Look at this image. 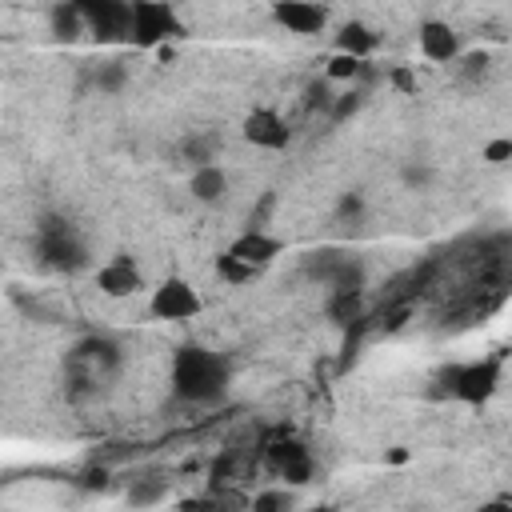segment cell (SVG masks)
Returning a JSON list of instances; mask_svg holds the SVG:
<instances>
[{"label": "cell", "mask_w": 512, "mask_h": 512, "mask_svg": "<svg viewBox=\"0 0 512 512\" xmlns=\"http://www.w3.org/2000/svg\"><path fill=\"white\" fill-rule=\"evenodd\" d=\"M172 396L192 404V408H208V404H220L224 392H228V360L208 348V344H180L176 356H172Z\"/></svg>", "instance_id": "1"}, {"label": "cell", "mask_w": 512, "mask_h": 512, "mask_svg": "<svg viewBox=\"0 0 512 512\" xmlns=\"http://www.w3.org/2000/svg\"><path fill=\"white\" fill-rule=\"evenodd\" d=\"M188 40V20L172 0H128V44L140 52H160Z\"/></svg>", "instance_id": "2"}, {"label": "cell", "mask_w": 512, "mask_h": 512, "mask_svg": "<svg viewBox=\"0 0 512 512\" xmlns=\"http://www.w3.org/2000/svg\"><path fill=\"white\" fill-rule=\"evenodd\" d=\"M36 256L44 268L52 272H76L88 264V248H84V236L60 220V216H48L40 228H36Z\"/></svg>", "instance_id": "3"}, {"label": "cell", "mask_w": 512, "mask_h": 512, "mask_svg": "<svg viewBox=\"0 0 512 512\" xmlns=\"http://www.w3.org/2000/svg\"><path fill=\"white\" fill-rule=\"evenodd\" d=\"M148 312L164 324H188L204 312V296L192 280L184 276H164L148 288Z\"/></svg>", "instance_id": "4"}, {"label": "cell", "mask_w": 512, "mask_h": 512, "mask_svg": "<svg viewBox=\"0 0 512 512\" xmlns=\"http://www.w3.org/2000/svg\"><path fill=\"white\" fill-rule=\"evenodd\" d=\"M240 136H244V144L256 148V152H284V148L292 144V128H288L284 112H280V108H268V104H256V108L244 112Z\"/></svg>", "instance_id": "5"}, {"label": "cell", "mask_w": 512, "mask_h": 512, "mask_svg": "<svg viewBox=\"0 0 512 512\" xmlns=\"http://www.w3.org/2000/svg\"><path fill=\"white\" fill-rule=\"evenodd\" d=\"M120 368V348H116V340H108V336H84L76 348H72V356H68V372L76 376V380H84V384H100L104 376H112Z\"/></svg>", "instance_id": "6"}, {"label": "cell", "mask_w": 512, "mask_h": 512, "mask_svg": "<svg viewBox=\"0 0 512 512\" xmlns=\"http://www.w3.org/2000/svg\"><path fill=\"white\" fill-rule=\"evenodd\" d=\"M280 252H284V240H280L276 232L260 228V224H248V228L236 232V236L228 240V248H224V256H232L236 264H244L252 276L264 272L268 264H276Z\"/></svg>", "instance_id": "7"}, {"label": "cell", "mask_w": 512, "mask_h": 512, "mask_svg": "<svg viewBox=\"0 0 512 512\" xmlns=\"http://www.w3.org/2000/svg\"><path fill=\"white\" fill-rule=\"evenodd\" d=\"M96 292L100 296H108V300H132V296H140L144 288H148V280H144V268L128 256V252H116V256H108L100 268H96Z\"/></svg>", "instance_id": "8"}, {"label": "cell", "mask_w": 512, "mask_h": 512, "mask_svg": "<svg viewBox=\"0 0 512 512\" xmlns=\"http://www.w3.org/2000/svg\"><path fill=\"white\" fill-rule=\"evenodd\" d=\"M84 32L96 36L100 44H120L128 40V0H76Z\"/></svg>", "instance_id": "9"}, {"label": "cell", "mask_w": 512, "mask_h": 512, "mask_svg": "<svg viewBox=\"0 0 512 512\" xmlns=\"http://www.w3.org/2000/svg\"><path fill=\"white\" fill-rule=\"evenodd\" d=\"M500 384V360H476V364H464V368H452L448 376V388L456 400L464 404H484Z\"/></svg>", "instance_id": "10"}, {"label": "cell", "mask_w": 512, "mask_h": 512, "mask_svg": "<svg viewBox=\"0 0 512 512\" xmlns=\"http://www.w3.org/2000/svg\"><path fill=\"white\" fill-rule=\"evenodd\" d=\"M272 24L288 36H320L328 28V8L316 0H272Z\"/></svg>", "instance_id": "11"}, {"label": "cell", "mask_w": 512, "mask_h": 512, "mask_svg": "<svg viewBox=\"0 0 512 512\" xmlns=\"http://www.w3.org/2000/svg\"><path fill=\"white\" fill-rule=\"evenodd\" d=\"M416 52L428 60V64H456V56L464 52L460 48V32L448 24V20H420L416 24Z\"/></svg>", "instance_id": "12"}, {"label": "cell", "mask_w": 512, "mask_h": 512, "mask_svg": "<svg viewBox=\"0 0 512 512\" xmlns=\"http://www.w3.org/2000/svg\"><path fill=\"white\" fill-rule=\"evenodd\" d=\"M228 188H232V180H228L224 164H216V160L192 164V172H188V192H192V200H196V204L216 208V204H224V200H228Z\"/></svg>", "instance_id": "13"}, {"label": "cell", "mask_w": 512, "mask_h": 512, "mask_svg": "<svg viewBox=\"0 0 512 512\" xmlns=\"http://www.w3.org/2000/svg\"><path fill=\"white\" fill-rule=\"evenodd\" d=\"M272 468L284 484H308L312 480V452L300 440H284L272 448Z\"/></svg>", "instance_id": "14"}, {"label": "cell", "mask_w": 512, "mask_h": 512, "mask_svg": "<svg viewBox=\"0 0 512 512\" xmlns=\"http://www.w3.org/2000/svg\"><path fill=\"white\" fill-rule=\"evenodd\" d=\"M376 48H380V36L364 20H348V24L336 28V52H348L356 60H368Z\"/></svg>", "instance_id": "15"}, {"label": "cell", "mask_w": 512, "mask_h": 512, "mask_svg": "<svg viewBox=\"0 0 512 512\" xmlns=\"http://www.w3.org/2000/svg\"><path fill=\"white\" fill-rule=\"evenodd\" d=\"M52 32H56L60 40H76V36H84V20H80L76 0H64V4L52 8Z\"/></svg>", "instance_id": "16"}, {"label": "cell", "mask_w": 512, "mask_h": 512, "mask_svg": "<svg viewBox=\"0 0 512 512\" xmlns=\"http://www.w3.org/2000/svg\"><path fill=\"white\" fill-rule=\"evenodd\" d=\"M364 64H368V60H356V56H348V52H332V60H328L324 76H328V80H336V84H344V80L364 76Z\"/></svg>", "instance_id": "17"}, {"label": "cell", "mask_w": 512, "mask_h": 512, "mask_svg": "<svg viewBox=\"0 0 512 512\" xmlns=\"http://www.w3.org/2000/svg\"><path fill=\"white\" fill-rule=\"evenodd\" d=\"M164 492H168V484H164V480H156V476H148V480L128 484V504H160V500H164Z\"/></svg>", "instance_id": "18"}, {"label": "cell", "mask_w": 512, "mask_h": 512, "mask_svg": "<svg viewBox=\"0 0 512 512\" xmlns=\"http://www.w3.org/2000/svg\"><path fill=\"white\" fill-rule=\"evenodd\" d=\"M400 180H404V188H416V192H424V188L436 180V168H432L428 160H408V164L400 168Z\"/></svg>", "instance_id": "19"}, {"label": "cell", "mask_w": 512, "mask_h": 512, "mask_svg": "<svg viewBox=\"0 0 512 512\" xmlns=\"http://www.w3.org/2000/svg\"><path fill=\"white\" fill-rule=\"evenodd\" d=\"M92 80H96V88H100V92H120V88L128 84V68L112 60V64H100Z\"/></svg>", "instance_id": "20"}, {"label": "cell", "mask_w": 512, "mask_h": 512, "mask_svg": "<svg viewBox=\"0 0 512 512\" xmlns=\"http://www.w3.org/2000/svg\"><path fill=\"white\" fill-rule=\"evenodd\" d=\"M480 160L492 164V168L508 164V160H512V136H492V140L480 148Z\"/></svg>", "instance_id": "21"}, {"label": "cell", "mask_w": 512, "mask_h": 512, "mask_svg": "<svg viewBox=\"0 0 512 512\" xmlns=\"http://www.w3.org/2000/svg\"><path fill=\"white\" fill-rule=\"evenodd\" d=\"M456 60H460L464 80H484V76H488V56H484V52H460Z\"/></svg>", "instance_id": "22"}, {"label": "cell", "mask_w": 512, "mask_h": 512, "mask_svg": "<svg viewBox=\"0 0 512 512\" xmlns=\"http://www.w3.org/2000/svg\"><path fill=\"white\" fill-rule=\"evenodd\" d=\"M360 212H364V196H360V192H344L340 204H336V216H340V220H348V216L356 220Z\"/></svg>", "instance_id": "23"}, {"label": "cell", "mask_w": 512, "mask_h": 512, "mask_svg": "<svg viewBox=\"0 0 512 512\" xmlns=\"http://www.w3.org/2000/svg\"><path fill=\"white\" fill-rule=\"evenodd\" d=\"M296 504V496L284 488V492H264V496H256V508L264 512V508H292Z\"/></svg>", "instance_id": "24"}, {"label": "cell", "mask_w": 512, "mask_h": 512, "mask_svg": "<svg viewBox=\"0 0 512 512\" xmlns=\"http://www.w3.org/2000/svg\"><path fill=\"white\" fill-rule=\"evenodd\" d=\"M356 104H360V100H356V92H344V96H340V104H336V116L356 112Z\"/></svg>", "instance_id": "25"}, {"label": "cell", "mask_w": 512, "mask_h": 512, "mask_svg": "<svg viewBox=\"0 0 512 512\" xmlns=\"http://www.w3.org/2000/svg\"><path fill=\"white\" fill-rule=\"evenodd\" d=\"M392 80H396L404 92H412V88H416V80H412V72H408V68H396V72H392Z\"/></svg>", "instance_id": "26"}]
</instances>
